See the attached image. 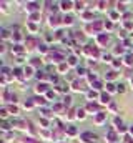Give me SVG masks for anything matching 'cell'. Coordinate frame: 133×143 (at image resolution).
Returning <instances> with one entry per match:
<instances>
[{
	"instance_id": "39",
	"label": "cell",
	"mask_w": 133,
	"mask_h": 143,
	"mask_svg": "<svg viewBox=\"0 0 133 143\" xmlns=\"http://www.w3.org/2000/svg\"><path fill=\"white\" fill-rule=\"evenodd\" d=\"M38 52L45 53V52H47V45H38Z\"/></svg>"
},
{
	"instance_id": "4",
	"label": "cell",
	"mask_w": 133,
	"mask_h": 143,
	"mask_svg": "<svg viewBox=\"0 0 133 143\" xmlns=\"http://www.w3.org/2000/svg\"><path fill=\"white\" fill-rule=\"evenodd\" d=\"M48 60H52V62H62V60H63V53H58V52H55V53H48Z\"/></svg>"
},
{
	"instance_id": "13",
	"label": "cell",
	"mask_w": 133,
	"mask_h": 143,
	"mask_svg": "<svg viewBox=\"0 0 133 143\" xmlns=\"http://www.w3.org/2000/svg\"><path fill=\"white\" fill-rule=\"evenodd\" d=\"M87 110L88 111H97V113H100V108H98V105H95V103H88V105H87Z\"/></svg>"
},
{
	"instance_id": "10",
	"label": "cell",
	"mask_w": 133,
	"mask_h": 143,
	"mask_svg": "<svg viewBox=\"0 0 133 143\" xmlns=\"http://www.w3.org/2000/svg\"><path fill=\"white\" fill-rule=\"evenodd\" d=\"M12 127H18V128H27V127H28V123H27V121H23V120H13V121H12Z\"/></svg>"
},
{
	"instance_id": "12",
	"label": "cell",
	"mask_w": 133,
	"mask_h": 143,
	"mask_svg": "<svg viewBox=\"0 0 133 143\" xmlns=\"http://www.w3.org/2000/svg\"><path fill=\"white\" fill-rule=\"evenodd\" d=\"M35 45H37V40H35V38H27V50H33L35 48Z\"/></svg>"
},
{
	"instance_id": "21",
	"label": "cell",
	"mask_w": 133,
	"mask_h": 143,
	"mask_svg": "<svg viewBox=\"0 0 133 143\" xmlns=\"http://www.w3.org/2000/svg\"><path fill=\"white\" fill-rule=\"evenodd\" d=\"M23 72H25V77H27V78H30V77L33 75V68H32V67H27Z\"/></svg>"
},
{
	"instance_id": "52",
	"label": "cell",
	"mask_w": 133,
	"mask_h": 143,
	"mask_svg": "<svg viewBox=\"0 0 133 143\" xmlns=\"http://www.w3.org/2000/svg\"><path fill=\"white\" fill-rule=\"evenodd\" d=\"M103 58H105V62H110V58H111V55H103Z\"/></svg>"
},
{
	"instance_id": "14",
	"label": "cell",
	"mask_w": 133,
	"mask_h": 143,
	"mask_svg": "<svg viewBox=\"0 0 133 143\" xmlns=\"http://www.w3.org/2000/svg\"><path fill=\"white\" fill-rule=\"evenodd\" d=\"M65 131H66V135H70V137L77 135V128H75V127H66V128H65Z\"/></svg>"
},
{
	"instance_id": "32",
	"label": "cell",
	"mask_w": 133,
	"mask_h": 143,
	"mask_svg": "<svg viewBox=\"0 0 133 143\" xmlns=\"http://www.w3.org/2000/svg\"><path fill=\"white\" fill-rule=\"evenodd\" d=\"M77 57H68V65H77Z\"/></svg>"
},
{
	"instance_id": "56",
	"label": "cell",
	"mask_w": 133,
	"mask_h": 143,
	"mask_svg": "<svg viewBox=\"0 0 133 143\" xmlns=\"http://www.w3.org/2000/svg\"><path fill=\"white\" fill-rule=\"evenodd\" d=\"M105 27H107V28H111V22H105Z\"/></svg>"
},
{
	"instance_id": "42",
	"label": "cell",
	"mask_w": 133,
	"mask_h": 143,
	"mask_svg": "<svg viewBox=\"0 0 133 143\" xmlns=\"http://www.w3.org/2000/svg\"><path fill=\"white\" fill-rule=\"evenodd\" d=\"M47 97H48V98H55V92H50V90H48V92H47Z\"/></svg>"
},
{
	"instance_id": "3",
	"label": "cell",
	"mask_w": 133,
	"mask_h": 143,
	"mask_svg": "<svg viewBox=\"0 0 133 143\" xmlns=\"http://www.w3.org/2000/svg\"><path fill=\"white\" fill-rule=\"evenodd\" d=\"M85 53L87 55H90V57H93V58H98L100 57V52H98V48H95V47H85Z\"/></svg>"
},
{
	"instance_id": "58",
	"label": "cell",
	"mask_w": 133,
	"mask_h": 143,
	"mask_svg": "<svg viewBox=\"0 0 133 143\" xmlns=\"http://www.w3.org/2000/svg\"><path fill=\"white\" fill-rule=\"evenodd\" d=\"M130 135H131V137H133V125H131V127H130Z\"/></svg>"
},
{
	"instance_id": "36",
	"label": "cell",
	"mask_w": 133,
	"mask_h": 143,
	"mask_svg": "<svg viewBox=\"0 0 133 143\" xmlns=\"http://www.w3.org/2000/svg\"><path fill=\"white\" fill-rule=\"evenodd\" d=\"M2 130L3 131H7V130H10V125L7 123V121H2Z\"/></svg>"
},
{
	"instance_id": "43",
	"label": "cell",
	"mask_w": 133,
	"mask_h": 143,
	"mask_svg": "<svg viewBox=\"0 0 133 143\" xmlns=\"http://www.w3.org/2000/svg\"><path fill=\"white\" fill-rule=\"evenodd\" d=\"M2 38H8V30H2Z\"/></svg>"
},
{
	"instance_id": "26",
	"label": "cell",
	"mask_w": 133,
	"mask_h": 143,
	"mask_svg": "<svg viewBox=\"0 0 133 143\" xmlns=\"http://www.w3.org/2000/svg\"><path fill=\"white\" fill-rule=\"evenodd\" d=\"M68 70V63H60L58 65V72H66Z\"/></svg>"
},
{
	"instance_id": "41",
	"label": "cell",
	"mask_w": 133,
	"mask_h": 143,
	"mask_svg": "<svg viewBox=\"0 0 133 143\" xmlns=\"http://www.w3.org/2000/svg\"><path fill=\"white\" fill-rule=\"evenodd\" d=\"M115 53H123V47H121V45H118V47L115 48Z\"/></svg>"
},
{
	"instance_id": "28",
	"label": "cell",
	"mask_w": 133,
	"mask_h": 143,
	"mask_svg": "<svg viewBox=\"0 0 133 143\" xmlns=\"http://www.w3.org/2000/svg\"><path fill=\"white\" fill-rule=\"evenodd\" d=\"M22 143H42V141H38V140H33V138H23Z\"/></svg>"
},
{
	"instance_id": "40",
	"label": "cell",
	"mask_w": 133,
	"mask_h": 143,
	"mask_svg": "<svg viewBox=\"0 0 133 143\" xmlns=\"http://www.w3.org/2000/svg\"><path fill=\"white\" fill-rule=\"evenodd\" d=\"M101 88V83L100 82H95V83H93V90H100Z\"/></svg>"
},
{
	"instance_id": "33",
	"label": "cell",
	"mask_w": 133,
	"mask_h": 143,
	"mask_svg": "<svg viewBox=\"0 0 133 143\" xmlns=\"http://www.w3.org/2000/svg\"><path fill=\"white\" fill-rule=\"evenodd\" d=\"M107 90L108 92H115V90H118V88H115L113 83H107Z\"/></svg>"
},
{
	"instance_id": "50",
	"label": "cell",
	"mask_w": 133,
	"mask_h": 143,
	"mask_svg": "<svg viewBox=\"0 0 133 143\" xmlns=\"http://www.w3.org/2000/svg\"><path fill=\"white\" fill-rule=\"evenodd\" d=\"M0 115H2V117H3V118H5V117H7V110H5V108H3V110H0Z\"/></svg>"
},
{
	"instance_id": "59",
	"label": "cell",
	"mask_w": 133,
	"mask_h": 143,
	"mask_svg": "<svg viewBox=\"0 0 133 143\" xmlns=\"http://www.w3.org/2000/svg\"><path fill=\"white\" fill-rule=\"evenodd\" d=\"M131 85H133V78H131Z\"/></svg>"
},
{
	"instance_id": "30",
	"label": "cell",
	"mask_w": 133,
	"mask_h": 143,
	"mask_svg": "<svg viewBox=\"0 0 133 143\" xmlns=\"http://www.w3.org/2000/svg\"><path fill=\"white\" fill-rule=\"evenodd\" d=\"M13 52H15V53H23V48L22 47H20V45H15V47H13Z\"/></svg>"
},
{
	"instance_id": "46",
	"label": "cell",
	"mask_w": 133,
	"mask_h": 143,
	"mask_svg": "<svg viewBox=\"0 0 133 143\" xmlns=\"http://www.w3.org/2000/svg\"><path fill=\"white\" fill-rule=\"evenodd\" d=\"M88 82H97V77L95 75H88Z\"/></svg>"
},
{
	"instance_id": "1",
	"label": "cell",
	"mask_w": 133,
	"mask_h": 143,
	"mask_svg": "<svg viewBox=\"0 0 133 143\" xmlns=\"http://www.w3.org/2000/svg\"><path fill=\"white\" fill-rule=\"evenodd\" d=\"M105 27V23L103 22H100V20H95L93 23H90L88 27H87V32H93V33H97V35H100L101 33V28Z\"/></svg>"
},
{
	"instance_id": "11",
	"label": "cell",
	"mask_w": 133,
	"mask_h": 143,
	"mask_svg": "<svg viewBox=\"0 0 133 143\" xmlns=\"http://www.w3.org/2000/svg\"><path fill=\"white\" fill-rule=\"evenodd\" d=\"M35 90H37V93H45V92H48V85L47 83H38Z\"/></svg>"
},
{
	"instance_id": "5",
	"label": "cell",
	"mask_w": 133,
	"mask_h": 143,
	"mask_svg": "<svg viewBox=\"0 0 133 143\" xmlns=\"http://www.w3.org/2000/svg\"><path fill=\"white\" fill-rule=\"evenodd\" d=\"M97 40H98V43H100V45H107L108 42H110V37H108L107 33H100V35L97 37Z\"/></svg>"
},
{
	"instance_id": "34",
	"label": "cell",
	"mask_w": 133,
	"mask_h": 143,
	"mask_svg": "<svg viewBox=\"0 0 133 143\" xmlns=\"http://www.w3.org/2000/svg\"><path fill=\"white\" fill-rule=\"evenodd\" d=\"M40 65V60L38 58H32V63H30V67H38Z\"/></svg>"
},
{
	"instance_id": "2",
	"label": "cell",
	"mask_w": 133,
	"mask_h": 143,
	"mask_svg": "<svg viewBox=\"0 0 133 143\" xmlns=\"http://www.w3.org/2000/svg\"><path fill=\"white\" fill-rule=\"evenodd\" d=\"M80 140H83L85 143H95L98 140V137H97L95 133H92V131H85V133L80 135Z\"/></svg>"
},
{
	"instance_id": "27",
	"label": "cell",
	"mask_w": 133,
	"mask_h": 143,
	"mask_svg": "<svg viewBox=\"0 0 133 143\" xmlns=\"http://www.w3.org/2000/svg\"><path fill=\"white\" fill-rule=\"evenodd\" d=\"M73 37H75L77 40H80V42H83V40H85V37H83L80 32H75V33H73Z\"/></svg>"
},
{
	"instance_id": "7",
	"label": "cell",
	"mask_w": 133,
	"mask_h": 143,
	"mask_svg": "<svg viewBox=\"0 0 133 143\" xmlns=\"http://www.w3.org/2000/svg\"><path fill=\"white\" fill-rule=\"evenodd\" d=\"M107 120V113H97L95 115V118H93V121H95V123H103V121Z\"/></svg>"
},
{
	"instance_id": "29",
	"label": "cell",
	"mask_w": 133,
	"mask_h": 143,
	"mask_svg": "<svg viewBox=\"0 0 133 143\" xmlns=\"http://www.w3.org/2000/svg\"><path fill=\"white\" fill-rule=\"evenodd\" d=\"M33 105H35V103H33V100H32V98L25 102V108H28V110H30V108H33Z\"/></svg>"
},
{
	"instance_id": "8",
	"label": "cell",
	"mask_w": 133,
	"mask_h": 143,
	"mask_svg": "<svg viewBox=\"0 0 133 143\" xmlns=\"http://www.w3.org/2000/svg\"><path fill=\"white\" fill-rule=\"evenodd\" d=\"M107 138H108V143H115L117 141V131H113V130H108V133H107Z\"/></svg>"
},
{
	"instance_id": "23",
	"label": "cell",
	"mask_w": 133,
	"mask_h": 143,
	"mask_svg": "<svg viewBox=\"0 0 133 143\" xmlns=\"http://www.w3.org/2000/svg\"><path fill=\"white\" fill-rule=\"evenodd\" d=\"M87 97H88L90 100H93V98H97V97H98V93H97L95 90H90V92L87 93Z\"/></svg>"
},
{
	"instance_id": "24",
	"label": "cell",
	"mask_w": 133,
	"mask_h": 143,
	"mask_svg": "<svg viewBox=\"0 0 133 143\" xmlns=\"http://www.w3.org/2000/svg\"><path fill=\"white\" fill-rule=\"evenodd\" d=\"M125 63L131 67V65H133V55H127V57H125Z\"/></svg>"
},
{
	"instance_id": "22",
	"label": "cell",
	"mask_w": 133,
	"mask_h": 143,
	"mask_svg": "<svg viewBox=\"0 0 133 143\" xmlns=\"http://www.w3.org/2000/svg\"><path fill=\"white\" fill-rule=\"evenodd\" d=\"M77 118H80V120H83V118H85V110H82V108H78V110H77Z\"/></svg>"
},
{
	"instance_id": "20",
	"label": "cell",
	"mask_w": 133,
	"mask_h": 143,
	"mask_svg": "<svg viewBox=\"0 0 133 143\" xmlns=\"http://www.w3.org/2000/svg\"><path fill=\"white\" fill-rule=\"evenodd\" d=\"M63 23H65V25H72V23H73V18H72L70 15H65V17H63Z\"/></svg>"
},
{
	"instance_id": "49",
	"label": "cell",
	"mask_w": 133,
	"mask_h": 143,
	"mask_svg": "<svg viewBox=\"0 0 133 143\" xmlns=\"http://www.w3.org/2000/svg\"><path fill=\"white\" fill-rule=\"evenodd\" d=\"M42 113H43V117H50V115H52V113H50V111H48V110H43V111H42Z\"/></svg>"
},
{
	"instance_id": "15",
	"label": "cell",
	"mask_w": 133,
	"mask_h": 143,
	"mask_svg": "<svg viewBox=\"0 0 133 143\" xmlns=\"http://www.w3.org/2000/svg\"><path fill=\"white\" fill-rule=\"evenodd\" d=\"M72 88H73V90H77V92H80V90H82L83 87H82V83H80L78 80H75V82L72 83Z\"/></svg>"
},
{
	"instance_id": "38",
	"label": "cell",
	"mask_w": 133,
	"mask_h": 143,
	"mask_svg": "<svg viewBox=\"0 0 133 143\" xmlns=\"http://www.w3.org/2000/svg\"><path fill=\"white\" fill-rule=\"evenodd\" d=\"M58 90H60V92H66V90H68V87L63 85V83H60V85H58Z\"/></svg>"
},
{
	"instance_id": "35",
	"label": "cell",
	"mask_w": 133,
	"mask_h": 143,
	"mask_svg": "<svg viewBox=\"0 0 133 143\" xmlns=\"http://www.w3.org/2000/svg\"><path fill=\"white\" fill-rule=\"evenodd\" d=\"M75 7H77V10H83V7H85V2H77Z\"/></svg>"
},
{
	"instance_id": "37",
	"label": "cell",
	"mask_w": 133,
	"mask_h": 143,
	"mask_svg": "<svg viewBox=\"0 0 133 143\" xmlns=\"http://www.w3.org/2000/svg\"><path fill=\"white\" fill-rule=\"evenodd\" d=\"M70 103H72V98H70V97H65V98H63V105H65V107H68Z\"/></svg>"
},
{
	"instance_id": "55",
	"label": "cell",
	"mask_w": 133,
	"mask_h": 143,
	"mask_svg": "<svg viewBox=\"0 0 133 143\" xmlns=\"http://www.w3.org/2000/svg\"><path fill=\"white\" fill-rule=\"evenodd\" d=\"M113 65H115V67H120V65H121V62H118V60H115V62H113Z\"/></svg>"
},
{
	"instance_id": "6",
	"label": "cell",
	"mask_w": 133,
	"mask_h": 143,
	"mask_svg": "<svg viewBox=\"0 0 133 143\" xmlns=\"http://www.w3.org/2000/svg\"><path fill=\"white\" fill-rule=\"evenodd\" d=\"M38 7H40V3H37V2H28V3H27V12H35V13H37Z\"/></svg>"
},
{
	"instance_id": "25",
	"label": "cell",
	"mask_w": 133,
	"mask_h": 143,
	"mask_svg": "<svg viewBox=\"0 0 133 143\" xmlns=\"http://www.w3.org/2000/svg\"><path fill=\"white\" fill-rule=\"evenodd\" d=\"M105 77H107V80H113L117 77V72H108V73H105Z\"/></svg>"
},
{
	"instance_id": "16",
	"label": "cell",
	"mask_w": 133,
	"mask_h": 143,
	"mask_svg": "<svg viewBox=\"0 0 133 143\" xmlns=\"http://www.w3.org/2000/svg\"><path fill=\"white\" fill-rule=\"evenodd\" d=\"M100 100H101V103H110V95L108 93H101Z\"/></svg>"
},
{
	"instance_id": "19",
	"label": "cell",
	"mask_w": 133,
	"mask_h": 143,
	"mask_svg": "<svg viewBox=\"0 0 133 143\" xmlns=\"http://www.w3.org/2000/svg\"><path fill=\"white\" fill-rule=\"evenodd\" d=\"M60 5H62V8H63V10H70V8H72V5H75V3H72V2H62Z\"/></svg>"
},
{
	"instance_id": "44",
	"label": "cell",
	"mask_w": 133,
	"mask_h": 143,
	"mask_svg": "<svg viewBox=\"0 0 133 143\" xmlns=\"http://www.w3.org/2000/svg\"><path fill=\"white\" fill-rule=\"evenodd\" d=\"M77 73L83 77V75H85V68H80V67H78V70H77Z\"/></svg>"
},
{
	"instance_id": "17",
	"label": "cell",
	"mask_w": 133,
	"mask_h": 143,
	"mask_svg": "<svg viewBox=\"0 0 133 143\" xmlns=\"http://www.w3.org/2000/svg\"><path fill=\"white\" fill-rule=\"evenodd\" d=\"M48 77H50V75H47V73L42 72V70L37 72V78H38V80H45V78H48Z\"/></svg>"
},
{
	"instance_id": "45",
	"label": "cell",
	"mask_w": 133,
	"mask_h": 143,
	"mask_svg": "<svg viewBox=\"0 0 133 143\" xmlns=\"http://www.w3.org/2000/svg\"><path fill=\"white\" fill-rule=\"evenodd\" d=\"M8 111H12V113H17V111H18V108H17V107H8Z\"/></svg>"
},
{
	"instance_id": "51",
	"label": "cell",
	"mask_w": 133,
	"mask_h": 143,
	"mask_svg": "<svg viewBox=\"0 0 133 143\" xmlns=\"http://www.w3.org/2000/svg\"><path fill=\"white\" fill-rule=\"evenodd\" d=\"M125 27H127V28H131L133 23H131V22H125Z\"/></svg>"
},
{
	"instance_id": "48",
	"label": "cell",
	"mask_w": 133,
	"mask_h": 143,
	"mask_svg": "<svg viewBox=\"0 0 133 143\" xmlns=\"http://www.w3.org/2000/svg\"><path fill=\"white\" fill-rule=\"evenodd\" d=\"M28 28H30V30H33V32H35V30H37V27H35V23H32V22H30V23H28Z\"/></svg>"
},
{
	"instance_id": "54",
	"label": "cell",
	"mask_w": 133,
	"mask_h": 143,
	"mask_svg": "<svg viewBox=\"0 0 133 143\" xmlns=\"http://www.w3.org/2000/svg\"><path fill=\"white\" fill-rule=\"evenodd\" d=\"M83 18H92V13H83Z\"/></svg>"
},
{
	"instance_id": "53",
	"label": "cell",
	"mask_w": 133,
	"mask_h": 143,
	"mask_svg": "<svg viewBox=\"0 0 133 143\" xmlns=\"http://www.w3.org/2000/svg\"><path fill=\"white\" fill-rule=\"evenodd\" d=\"M118 133H125V127H118Z\"/></svg>"
},
{
	"instance_id": "47",
	"label": "cell",
	"mask_w": 133,
	"mask_h": 143,
	"mask_svg": "<svg viewBox=\"0 0 133 143\" xmlns=\"http://www.w3.org/2000/svg\"><path fill=\"white\" fill-rule=\"evenodd\" d=\"M118 92L123 93V92H125V85H121V83H120V85H118Z\"/></svg>"
},
{
	"instance_id": "9",
	"label": "cell",
	"mask_w": 133,
	"mask_h": 143,
	"mask_svg": "<svg viewBox=\"0 0 133 143\" xmlns=\"http://www.w3.org/2000/svg\"><path fill=\"white\" fill-rule=\"evenodd\" d=\"M48 23H50V27H58V25H60V17H58V15H52Z\"/></svg>"
},
{
	"instance_id": "18",
	"label": "cell",
	"mask_w": 133,
	"mask_h": 143,
	"mask_svg": "<svg viewBox=\"0 0 133 143\" xmlns=\"http://www.w3.org/2000/svg\"><path fill=\"white\" fill-rule=\"evenodd\" d=\"M32 100H33L35 105H45V100L42 98V97H35V98H32Z\"/></svg>"
},
{
	"instance_id": "57",
	"label": "cell",
	"mask_w": 133,
	"mask_h": 143,
	"mask_svg": "<svg viewBox=\"0 0 133 143\" xmlns=\"http://www.w3.org/2000/svg\"><path fill=\"white\" fill-rule=\"evenodd\" d=\"M127 143H133V138L131 137H127Z\"/></svg>"
},
{
	"instance_id": "31",
	"label": "cell",
	"mask_w": 133,
	"mask_h": 143,
	"mask_svg": "<svg viewBox=\"0 0 133 143\" xmlns=\"http://www.w3.org/2000/svg\"><path fill=\"white\" fill-rule=\"evenodd\" d=\"M38 17H40V15H38V13H32V15H30V22H38Z\"/></svg>"
}]
</instances>
